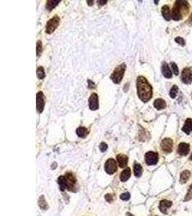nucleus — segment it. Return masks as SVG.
Masks as SVG:
<instances>
[{
  "mask_svg": "<svg viewBox=\"0 0 192 216\" xmlns=\"http://www.w3.org/2000/svg\"><path fill=\"white\" fill-rule=\"evenodd\" d=\"M137 89L139 98L146 102L152 98L153 89L150 83L144 76H139L137 79Z\"/></svg>",
  "mask_w": 192,
  "mask_h": 216,
  "instance_id": "f257e3e1",
  "label": "nucleus"
},
{
  "mask_svg": "<svg viewBox=\"0 0 192 216\" xmlns=\"http://www.w3.org/2000/svg\"><path fill=\"white\" fill-rule=\"evenodd\" d=\"M126 69V65L125 64H122L119 65L114 69V70L112 72V74L111 76H110V79H112V81L114 84H120L121 82V81L122 80V78H123L124 74V71H125Z\"/></svg>",
  "mask_w": 192,
  "mask_h": 216,
  "instance_id": "f03ea898",
  "label": "nucleus"
},
{
  "mask_svg": "<svg viewBox=\"0 0 192 216\" xmlns=\"http://www.w3.org/2000/svg\"><path fill=\"white\" fill-rule=\"evenodd\" d=\"M59 23H60V17L58 15H55L47 22L46 32L48 34L52 33L59 25Z\"/></svg>",
  "mask_w": 192,
  "mask_h": 216,
  "instance_id": "7ed1b4c3",
  "label": "nucleus"
},
{
  "mask_svg": "<svg viewBox=\"0 0 192 216\" xmlns=\"http://www.w3.org/2000/svg\"><path fill=\"white\" fill-rule=\"evenodd\" d=\"M173 7L176 9L179 13L181 14V16L186 15L189 13V5L187 1H183V0H180V1H176L173 5Z\"/></svg>",
  "mask_w": 192,
  "mask_h": 216,
  "instance_id": "20e7f679",
  "label": "nucleus"
},
{
  "mask_svg": "<svg viewBox=\"0 0 192 216\" xmlns=\"http://www.w3.org/2000/svg\"><path fill=\"white\" fill-rule=\"evenodd\" d=\"M145 160L148 165H156L158 162V154L153 151L147 152L145 155Z\"/></svg>",
  "mask_w": 192,
  "mask_h": 216,
  "instance_id": "39448f33",
  "label": "nucleus"
},
{
  "mask_svg": "<svg viewBox=\"0 0 192 216\" xmlns=\"http://www.w3.org/2000/svg\"><path fill=\"white\" fill-rule=\"evenodd\" d=\"M105 169L106 172L109 174H113L117 170V163L113 158H109L105 163Z\"/></svg>",
  "mask_w": 192,
  "mask_h": 216,
  "instance_id": "423d86ee",
  "label": "nucleus"
},
{
  "mask_svg": "<svg viewBox=\"0 0 192 216\" xmlns=\"http://www.w3.org/2000/svg\"><path fill=\"white\" fill-rule=\"evenodd\" d=\"M181 79L184 84H189L192 82V71L190 68H185L183 69L181 73Z\"/></svg>",
  "mask_w": 192,
  "mask_h": 216,
  "instance_id": "0eeeda50",
  "label": "nucleus"
},
{
  "mask_svg": "<svg viewBox=\"0 0 192 216\" xmlns=\"http://www.w3.org/2000/svg\"><path fill=\"white\" fill-rule=\"evenodd\" d=\"M161 150L165 153H171L173 150V141L170 138H165L161 141Z\"/></svg>",
  "mask_w": 192,
  "mask_h": 216,
  "instance_id": "6e6552de",
  "label": "nucleus"
},
{
  "mask_svg": "<svg viewBox=\"0 0 192 216\" xmlns=\"http://www.w3.org/2000/svg\"><path fill=\"white\" fill-rule=\"evenodd\" d=\"M45 107L44 95L42 91H39L37 94V111L38 113H41L43 111Z\"/></svg>",
  "mask_w": 192,
  "mask_h": 216,
  "instance_id": "1a4fd4ad",
  "label": "nucleus"
},
{
  "mask_svg": "<svg viewBox=\"0 0 192 216\" xmlns=\"http://www.w3.org/2000/svg\"><path fill=\"white\" fill-rule=\"evenodd\" d=\"M89 105L91 110H97L99 108V97L97 94H91L89 99Z\"/></svg>",
  "mask_w": 192,
  "mask_h": 216,
  "instance_id": "9d476101",
  "label": "nucleus"
},
{
  "mask_svg": "<svg viewBox=\"0 0 192 216\" xmlns=\"http://www.w3.org/2000/svg\"><path fill=\"white\" fill-rule=\"evenodd\" d=\"M65 176L66 177L67 184H68L67 189H68V190H73V189L74 188L76 184V178L71 173H67Z\"/></svg>",
  "mask_w": 192,
  "mask_h": 216,
  "instance_id": "9b49d317",
  "label": "nucleus"
},
{
  "mask_svg": "<svg viewBox=\"0 0 192 216\" xmlns=\"http://www.w3.org/2000/svg\"><path fill=\"white\" fill-rule=\"evenodd\" d=\"M189 145L186 143H181L178 147V153L181 156H186L189 152Z\"/></svg>",
  "mask_w": 192,
  "mask_h": 216,
  "instance_id": "f8f14e48",
  "label": "nucleus"
},
{
  "mask_svg": "<svg viewBox=\"0 0 192 216\" xmlns=\"http://www.w3.org/2000/svg\"><path fill=\"white\" fill-rule=\"evenodd\" d=\"M171 205H172V202L167 200V199H163V200L161 201L160 205H159V209H160L161 213L166 214L167 210L169 207H171Z\"/></svg>",
  "mask_w": 192,
  "mask_h": 216,
  "instance_id": "ddd939ff",
  "label": "nucleus"
},
{
  "mask_svg": "<svg viewBox=\"0 0 192 216\" xmlns=\"http://www.w3.org/2000/svg\"><path fill=\"white\" fill-rule=\"evenodd\" d=\"M117 162L119 166L121 167V168H124L127 166L128 162V157L126 156V155L123 154H119L117 155Z\"/></svg>",
  "mask_w": 192,
  "mask_h": 216,
  "instance_id": "4468645a",
  "label": "nucleus"
},
{
  "mask_svg": "<svg viewBox=\"0 0 192 216\" xmlns=\"http://www.w3.org/2000/svg\"><path fill=\"white\" fill-rule=\"evenodd\" d=\"M182 130L187 135H189L192 132V119L191 118H188L185 121L184 125L182 128Z\"/></svg>",
  "mask_w": 192,
  "mask_h": 216,
  "instance_id": "2eb2a0df",
  "label": "nucleus"
},
{
  "mask_svg": "<svg viewBox=\"0 0 192 216\" xmlns=\"http://www.w3.org/2000/svg\"><path fill=\"white\" fill-rule=\"evenodd\" d=\"M162 74L167 79H171L172 77V71L166 63H163L162 65Z\"/></svg>",
  "mask_w": 192,
  "mask_h": 216,
  "instance_id": "dca6fc26",
  "label": "nucleus"
},
{
  "mask_svg": "<svg viewBox=\"0 0 192 216\" xmlns=\"http://www.w3.org/2000/svg\"><path fill=\"white\" fill-rule=\"evenodd\" d=\"M153 105H154L155 108H156L158 110H161L165 109V107H166V103H165L164 99L159 98L155 100Z\"/></svg>",
  "mask_w": 192,
  "mask_h": 216,
  "instance_id": "f3484780",
  "label": "nucleus"
},
{
  "mask_svg": "<svg viewBox=\"0 0 192 216\" xmlns=\"http://www.w3.org/2000/svg\"><path fill=\"white\" fill-rule=\"evenodd\" d=\"M161 13H162L163 17L165 18V20L169 21V20H171V14L170 13V9H169V7L168 5H164L163 7H162Z\"/></svg>",
  "mask_w": 192,
  "mask_h": 216,
  "instance_id": "a211bd4d",
  "label": "nucleus"
},
{
  "mask_svg": "<svg viewBox=\"0 0 192 216\" xmlns=\"http://www.w3.org/2000/svg\"><path fill=\"white\" fill-rule=\"evenodd\" d=\"M131 175V171H130V168H127L125 169L122 171L121 174H120V180L122 182H126L127 180H128Z\"/></svg>",
  "mask_w": 192,
  "mask_h": 216,
  "instance_id": "6ab92c4d",
  "label": "nucleus"
},
{
  "mask_svg": "<svg viewBox=\"0 0 192 216\" xmlns=\"http://www.w3.org/2000/svg\"><path fill=\"white\" fill-rule=\"evenodd\" d=\"M58 183L59 184V187H60V189L61 190L63 191L65 189H67V187H68V184H67V179L66 176H60L58 179Z\"/></svg>",
  "mask_w": 192,
  "mask_h": 216,
  "instance_id": "aec40b11",
  "label": "nucleus"
},
{
  "mask_svg": "<svg viewBox=\"0 0 192 216\" xmlns=\"http://www.w3.org/2000/svg\"><path fill=\"white\" fill-rule=\"evenodd\" d=\"M191 176V172L188 170H185L181 172L180 175V182L181 184H185L189 180V177Z\"/></svg>",
  "mask_w": 192,
  "mask_h": 216,
  "instance_id": "412c9836",
  "label": "nucleus"
},
{
  "mask_svg": "<svg viewBox=\"0 0 192 216\" xmlns=\"http://www.w3.org/2000/svg\"><path fill=\"white\" fill-rule=\"evenodd\" d=\"M77 136L80 138H85L89 134V130L85 127H79L76 130Z\"/></svg>",
  "mask_w": 192,
  "mask_h": 216,
  "instance_id": "4be33fe9",
  "label": "nucleus"
},
{
  "mask_svg": "<svg viewBox=\"0 0 192 216\" xmlns=\"http://www.w3.org/2000/svg\"><path fill=\"white\" fill-rule=\"evenodd\" d=\"M60 2V0H48L46 3V9L50 11V10L56 7Z\"/></svg>",
  "mask_w": 192,
  "mask_h": 216,
  "instance_id": "5701e85b",
  "label": "nucleus"
},
{
  "mask_svg": "<svg viewBox=\"0 0 192 216\" xmlns=\"http://www.w3.org/2000/svg\"><path fill=\"white\" fill-rule=\"evenodd\" d=\"M134 174L136 177H140L142 174V167L140 164L134 165Z\"/></svg>",
  "mask_w": 192,
  "mask_h": 216,
  "instance_id": "b1692460",
  "label": "nucleus"
},
{
  "mask_svg": "<svg viewBox=\"0 0 192 216\" xmlns=\"http://www.w3.org/2000/svg\"><path fill=\"white\" fill-rule=\"evenodd\" d=\"M37 76H38V79H42L46 77V74H45V71L43 67L39 66L37 69Z\"/></svg>",
  "mask_w": 192,
  "mask_h": 216,
  "instance_id": "393cba45",
  "label": "nucleus"
},
{
  "mask_svg": "<svg viewBox=\"0 0 192 216\" xmlns=\"http://www.w3.org/2000/svg\"><path fill=\"white\" fill-rule=\"evenodd\" d=\"M39 206L41 209L42 210H46L48 209V203H46V199H44L43 196H41L40 197L39 199Z\"/></svg>",
  "mask_w": 192,
  "mask_h": 216,
  "instance_id": "a878e982",
  "label": "nucleus"
},
{
  "mask_svg": "<svg viewBox=\"0 0 192 216\" xmlns=\"http://www.w3.org/2000/svg\"><path fill=\"white\" fill-rule=\"evenodd\" d=\"M178 91H179V87H178L177 86H175V85L173 86L172 88L171 89L170 93H169V95H170V97H171V98L174 99L175 97H176Z\"/></svg>",
  "mask_w": 192,
  "mask_h": 216,
  "instance_id": "bb28decb",
  "label": "nucleus"
},
{
  "mask_svg": "<svg viewBox=\"0 0 192 216\" xmlns=\"http://www.w3.org/2000/svg\"><path fill=\"white\" fill-rule=\"evenodd\" d=\"M42 43L40 40H38L37 42V56H40V54H42Z\"/></svg>",
  "mask_w": 192,
  "mask_h": 216,
  "instance_id": "cd10ccee",
  "label": "nucleus"
},
{
  "mask_svg": "<svg viewBox=\"0 0 192 216\" xmlns=\"http://www.w3.org/2000/svg\"><path fill=\"white\" fill-rule=\"evenodd\" d=\"M192 199V184L190 185L189 190L187 192V194L185 196L184 201H189Z\"/></svg>",
  "mask_w": 192,
  "mask_h": 216,
  "instance_id": "c85d7f7f",
  "label": "nucleus"
},
{
  "mask_svg": "<svg viewBox=\"0 0 192 216\" xmlns=\"http://www.w3.org/2000/svg\"><path fill=\"white\" fill-rule=\"evenodd\" d=\"M171 68H172L173 72L174 73V74L175 75L179 74V68H178L177 65L175 64V63L171 62Z\"/></svg>",
  "mask_w": 192,
  "mask_h": 216,
  "instance_id": "c756f323",
  "label": "nucleus"
},
{
  "mask_svg": "<svg viewBox=\"0 0 192 216\" xmlns=\"http://www.w3.org/2000/svg\"><path fill=\"white\" fill-rule=\"evenodd\" d=\"M130 198V194L129 192H124L123 194L120 195V199H122V200L127 201Z\"/></svg>",
  "mask_w": 192,
  "mask_h": 216,
  "instance_id": "7c9ffc66",
  "label": "nucleus"
},
{
  "mask_svg": "<svg viewBox=\"0 0 192 216\" xmlns=\"http://www.w3.org/2000/svg\"><path fill=\"white\" fill-rule=\"evenodd\" d=\"M175 41L177 43H179V44H180L181 46H183L185 45V41H184V40L182 38H181V37H177V38H175Z\"/></svg>",
  "mask_w": 192,
  "mask_h": 216,
  "instance_id": "2f4dec72",
  "label": "nucleus"
},
{
  "mask_svg": "<svg viewBox=\"0 0 192 216\" xmlns=\"http://www.w3.org/2000/svg\"><path fill=\"white\" fill-rule=\"evenodd\" d=\"M107 148H108L107 144L105 143H102L99 146V149L102 152H105V151L107 149Z\"/></svg>",
  "mask_w": 192,
  "mask_h": 216,
  "instance_id": "473e14b6",
  "label": "nucleus"
},
{
  "mask_svg": "<svg viewBox=\"0 0 192 216\" xmlns=\"http://www.w3.org/2000/svg\"><path fill=\"white\" fill-rule=\"evenodd\" d=\"M88 83H89V85H88V87H89V89H93L95 87V84L93 82V81H91V80H88Z\"/></svg>",
  "mask_w": 192,
  "mask_h": 216,
  "instance_id": "72a5a7b5",
  "label": "nucleus"
},
{
  "mask_svg": "<svg viewBox=\"0 0 192 216\" xmlns=\"http://www.w3.org/2000/svg\"><path fill=\"white\" fill-rule=\"evenodd\" d=\"M105 199H106V200H107V202H112V199H113V198H112V195L107 194V195H106Z\"/></svg>",
  "mask_w": 192,
  "mask_h": 216,
  "instance_id": "f704fd0d",
  "label": "nucleus"
},
{
  "mask_svg": "<svg viewBox=\"0 0 192 216\" xmlns=\"http://www.w3.org/2000/svg\"><path fill=\"white\" fill-rule=\"evenodd\" d=\"M97 2L99 3L100 5H105V4L107 2V1H98Z\"/></svg>",
  "mask_w": 192,
  "mask_h": 216,
  "instance_id": "c9c22d12",
  "label": "nucleus"
},
{
  "mask_svg": "<svg viewBox=\"0 0 192 216\" xmlns=\"http://www.w3.org/2000/svg\"><path fill=\"white\" fill-rule=\"evenodd\" d=\"M87 2L89 5H93V1H87Z\"/></svg>",
  "mask_w": 192,
  "mask_h": 216,
  "instance_id": "e433bc0d",
  "label": "nucleus"
},
{
  "mask_svg": "<svg viewBox=\"0 0 192 216\" xmlns=\"http://www.w3.org/2000/svg\"><path fill=\"white\" fill-rule=\"evenodd\" d=\"M189 21H192V15H191V17H190ZM191 24H192V23H191Z\"/></svg>",
  "mask_w": 192,
  "mask_h": 216,
  "instance_id": "4c0bfd02",
  "label": "nucleus"
},
{
  "mask_svg": "<svg viewBox=\"0 0 192 216\" xmlns=\"http://www.w3.org/2000/svg\"><path fill=\"white\" fill-rule=\"evenodd\" d=\"M190 160L192 161V154H191V156H190Z\"/></svg>",
  "mask_w": 192,
  "mask_h": 216,
  "instance_id": "58836bf2",
  "label": "nucleus"
},
{
  "mask_svg": "<svg viewBox=\"0 0 192 216\" xmlns=\"http://www.w3.org/2000/svg\"><path fill=\"white\" fill-rule=\"evenodd\" d=\"M127 215H129V216H133V215H131V214H130V213H127Z\"/></svg>",
  "mask_w": 192,
  "mask_h": 216,
  "instance_id": "ea45409f",
  "label": "nucleus"
},
{
  "mask_svg": "<svg viewBox=\"0 0 192 216\" xmlns=\"http://www.w3.org/2000/svg\"><path fill=\"white\" fill-rule=\"evenodd\" d=\"M155 2H156V4H158V1H155Z\"/></svg>",
  "mask_w": 192,
  "mask_h": 216,
  "instance_id": "a19ab883",
  "label": "nucleus"
}]
</instances>
